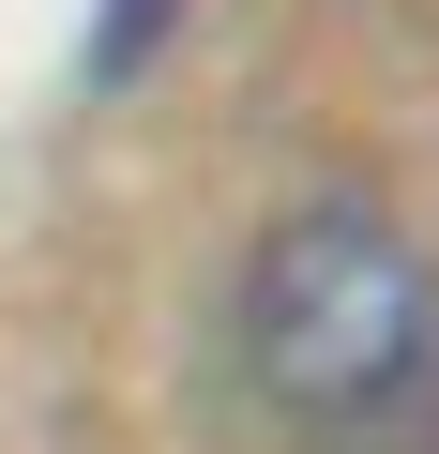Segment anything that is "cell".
<instances>
[{
	"mask_svg": "<svg viewBox=\"0 0 439 454\" xmlns=\"http://www.w3.org/2000/svg\"><path fill=\"white\" fill-rule=\"evenodd\" d=\"M228 364L288 454H439V258L379 197H288L243 243Z\"/></svg>",
	"mask_w": 439,
	"mask_h": 454,
	"instance_id": "obj_1",
	"label": "cell"
}]
</instances>
